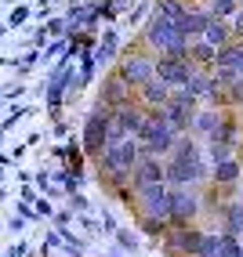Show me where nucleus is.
<instances>
[{"label":"nucleus","instance_id":"1","mask_svg":"<svg viewBox=\"0 0 243 257\" xmlns=\"http://www.w3.org/2000/svg\"><path fill=\"white\" fill-rule=\"evenodd\" d=\"M207 178H211V170H207V160H203L200 145L193 142V134H178L171 156L164 160V185L167 188H196Z\"/></svg>","mask_w":243,"mask_h":257},{"label":"nucleus","instance_id":"2","mask_svg":"<svg viewBox=\"0 0 243 257\" xmlns=\"http://www.w3.org/2000/svg\"><path fill=\"white\" fill-rule=\"evenodd\" d=\"M138 160H142V149H138L134 138H124L116 145H106L98 156V174H106L113 185H124L131 178V170L138 167Z\"/></svg>","mask_w":243,"mask_h":257},{"label":"nucleus","instance_id":"3","mask_svg":"<svg viewBox=\"0 0 243 257\" xmlns=\"http://www.w3.org/2000/svg\"><path fill=\"white\" fill-rule=\"evenodd\" d=\"M142 47H149L152 55H167V58H185V55H189V40L182 37V29L171 26L167 19H160L156 11H152L149 26H145Z\"/></svg>","mask_w":243,"mask_h":257},{"label":"nucleus","instance_id":"4","mask_svg":"<svg viewBox=\"0 0 243 257\" xmlns=\"http://www.w3.org/2000/svg\"><path fill=\"white\" fill-rule=\"evenodd\" d=\"M152 65H156V55H152L149 47L138 44V47L127 51V55H120V65H116L113 73L124 80L131 91H138V87H145V83L152 80Z\"/></svg>","mask_w":243,"mask_h":257},{"label":"nucleus","instance_id":"5","mask_svg":"<svg viewBox=\"0 0 243 257\" xmlns=\"http://www.w3.org/2000/svg\"><path fill=\"white\" fill-rule=\"evenodd\" d=\"M200 214H203V199L196 188H167V225L171 228L196 225Z\"/></svg>","mask_w":243,"mask_h":257},{"label":"nucleus","instance_id":"6","mask_svg":"<svg viewBox=\"0 0 243 257\" xmlns=\"http://www.w3.org/2000/svg\"><path fill=\"white\" fill-rule=\"evenodd\" d=\"M196 105H200V101H193L182 87H175V91H171V98H167V105L160 109V116L171 123V131H175V134H189L193 116H196Z\"/></svg>","mask_w":243,"mask_h":257},{"label":"nucleus","instance_id":"7","mask_svg":"<svg viewBox=\"0 0 243 257\" xmlns=\"http://www.w3.org/2000/svg\"><path fill=\"white\" fill-rule=\"evenodd\" d=\"M109 109H95L91 116H88V123H84V156H91V160H98L102 156V149L109 145Z\"/></svg>","mask_w":243,"mask_h":257},{"label":"nucleus","instance_id":"8","mask_svg":"<svg viewBox=\"0 0 243 257\" xmlns=\"http://www.w3.org/2000/svg\"><path fill=\"white\" fill-rule=\"evenodd\" d=\"M193 73H196V65L189 62V58H167V55H156L152 76L160 80V83H167L171 91H175V87H185Z\"/></svg>","mask_w":243,"mask_h":257},{"label":"nucleus","instance_id":"9","mask_svg":"<svg viewBox=\"0 0 243 257\" xmlns=\"http://www.w3.org/2000/svg\"><path fill=\"white\" fill-rule=\"evenodd\" d=\"M200 228L196 225H185V228H171L164 235V253L167 257H196L200 250Z\"/></svg>","mask_w":243,"mask_h":257},{"label":"nucleus","instance_id":"10","mask_svg":"<svg viewBox=\"0 0 243 257\" xmlns=\"http://www.w3.org/2000/svg\"><path fill=\"white\" fill-rule=\"evenodd\" d=\"M131 188L124 192V199H131V192H142V188L149 185H164V160H156V156H142L138 160V167L131 170Z\"/></svg>","mask_w":243,"mask_h":257},{"label":"nucleus","instance_id":"11","mask_svg":"<svg viewBox=\"0 0 243 257\" xmlns=\"http://www.w3.org/2000/svg\"><path fill=\"white\" fill-rule=\"evenodd\" d=\"M131 199L138 203V217L167 221V185H149L142 192H131Z\"/></svg>","mask_w":243,"mask_h":257},{"label":"nucleus","instance_id":"12","mask_svg":"<svg viewBox=\"0 0 243 257\" xmlns=\"http://www.w3.org/2000/svg\"><path fill=\"white\" fill-rule=\"evenodd\" d=\"M131 101H134V91H131L116 73H109L106 80H102V98H98V105H102V109H109V112H113V109L131 105Z\"/></svg>","mask_w":243,"mask_h":257},{"label":"nucleus","instance_id":"13","mask_svg":"<svg viewBox=\"0 0 243 257\" xmlns=\"http://www.w3.org/2000/svg\"><path fill=\"white\" fill-rule=\"evenodd\" d=\"M239 178H243V163H239L236 156L225 160V163H218V167H211V185L218 188V192H229V188H236Z\"/></svg>","mask_w":243,"mask_h":257},{"label":"nucleus","instance_id":"14","mask_svg":"<svg viewBox=\"0 0 243 257\" xmlns=\"http://www.w3.org/2000/svg\"><path fill=\"white\" fill-rule=\"evenodd\" d=\"M211 69H221V73H232V76H243V40H232L225 44L218 55H214V65Z\"/></svg>","mask_w":243,"mask_h":257},{"label":"nucleus","instance_id":"15","mask_svg":"<svg viewBox=\"0 0 243 257\" xmlns=\"http://www.w3.org/2000/svg\"><path fill=\"white\" fill-rule=\"evenodd\" d=\"M167 98H171V87H167V83H160L156 76L145 83V87H138V94H134V101H138L142 109H164Z\"/></svg>","mask_w":243,"mask_h":257},{"label":"nucleus","instance_id":"16","mask_svg":"<svg viewBox=\"0 0 243 257\" xmlns=\"http://www.w3.org/2000/svg\"><path fill=\"white\" fill-rule=\"evenodd\" d=\"M221 232L225 235H243V199H232V203H221Z\"/></svg>","mask_w":243,"mask_h":257},{"label":"nucleus","instance_id":"17","mask_svg":"<svg viewBox=\"0 0 243 257\" xmlns=\"http://www.w3.org/2000/svg\"><path fill=\"white\" fill-rule=\"evenodd\" d=\"M207 22H211V11H193V8H189V11H185V19L178 22V29H182V37H185V40H200V37H203V29H207Z\"/></svg>","mask_w":243,"mask_h":257},{"label":"nucleus","instance_id":"18","mask_svg":"<svg viewBox=\"0 0 243 257\" xmlns=\"http://www.w3.org/2000/svg\"><path fill=\"white\" fill-rule=\"evenodd\" d=\"M221 112H225V109H214V105H211V109H203V112H196V116H193V127H189V131L211 142V134H214L218 123H221Z\"/></svg>","mask_w":243,"mask_h":257},{"label":"nucleus","instance_id":"19","mask_svg":"<svg viewBox=\"0 0 243 257\" xmlns=\"http://www.w3.org/2000/svg\"><path fill=\"white\" fill-rule=\"evenodd\" d=\"M203 44H211L214 51H221L225 44H232V33H229V22H221V19H211L207 22V29H203V37H200Z\"/></svg>","mask_w":243,"mask_h":257},{"label":"nucleus","instance_id":"20","mask_svg":"<svg viewBox=\"0 0 243 257\" xmlns=\"http://www.w3.org/2000/svg\"><path fill=\"white\" fill-rule=\"evenodd\" d=\"M214 55H218V51L211 47V44H203V40H189V62H193L196 65V69H211V65H214Z\"/></svg>","mask_w":243,"mask_h":257},{"label":"nucleus","instance_id":"21","mask_svg":"<svg viewBox=\"0 0 243 257\" xmlns=\"http://www.w3.org/2000/svg\"><path fill=\"white\" fill-rule=\"evenodd\" d=\"M116 51H120V37H116L113 29H106V33H102V40H98V47H95V62L109 65L116 58Z\"/></svg>","mask_w":243,"mask_h":257},{"label":"nucleus","instance_id":"22","mask_svg":"<svg viewBox=\"0 0 243 257\" xmlns=\"http://www.w3.org/2000/svg\"><path fill=\"white\" fill-rule=\"evenodd\" d=\"M239 109L243 105V76H236L232 83H229V87H225L221 94H218V101H214V109Z\"/></svg>","mask_w":243,"mask_h":257},{"label":"nucleus","instance_id":"23","mask_svg":"<svg viewBox=\"0 0 243 257\" xmlns=\"http://www.w3.org/2000/svg\"><path fill=\"white\" fill-rule=\"evenodd\" d=\"M185 11H189V4H182V0H160V4H156V15L167 19L171 26H178L185 19Z\"/></svg>","mask_w":243,"mask_h":257},{"label":"nucleus","instance_id":"24","mask_svg":"<svg viewBox=\"0 0 243 257\" xmlns=\"http://www.w3.org/2000/svg\"><path fill=\"white\" fill-rule=\"evenodd\" d=\"M218 250H221V235H218V232H203L196 257H218Z\"/></svg>","mask_w":243,"mask_h":257},{"label":"nucleus","instance_id":"25","mask_svg":"<svg viewBox=\"0 0 243 257\" xmlns=\"http://www.w3.org/2000/svg\"><path fill=\"white\" fill-rule=\"evenodd\" d=\"M138 225H142V232L152 235V239H164V235L171 232V225H167V221H160V217H138Z\"/></svg>","mask_w":243,"mask_h":257},{"label":"nucleus","instance_id":"26","mask_svg":"<svg viewBox=\"0 0 243 257\" xmlns=\"http://www.w3.org/2000/svg\"><path fill=\"white\" fill-rule=\"evenodd\" d=\"M232 152H236V149L211 142V145H207V163H211V167H218V163H225V160H232Z\"/></svg>","mask_w":243,"mask_h":257},{"label":"nucleus","instance_id":"27","mask_svg":"<svg viewBox=\"0 0 243 257\" xmlns=\"http://www.w3.org/2000/svg\"><path fill=\"white\" fill-rule=\"evenodd\" d=\"M229 33H232V40H236V37H243V11H236V15H232V26H229Z\"/></svg>","mask_w":243,"mask_h":257},{"label":"nucleus","instance_id":"28","mask_svg":"<svg viewBox=\"0 0 243 257\" xmlns=\"http://www.w3.org/2000/svg\"><path fill=\"white\" fill-rule=\"evenodd\" d=\"M116 239H120V246H127V250H134V246H138V243H134V235H131V232H124V228L116 232Z\"/></svg>","mask_w":243,"mask_h":257},{"label":"nucleus","instance_id":"29","mask_svg":"<svg viewBox=\"0 0 243 257\" xmlns=\"http://www.w3.org/2000/svg\"><path fill=\"white\" fill-rule=\"evenodd\" d=\"M26 15H29L26 8H19V11H11V19H8V26H22V22H26Z\"/></svg>","mask_w":243,"mask_h":257},{"label":"nucleus","instance_id":"30","mask_svg":"<svg viewBox=\"0 0 243 257\" xmlns=\"http://www.w3.org/2000/svg\"><path fill=\"white\" fill-rule=\"evenodd\" d=\"M62 29H65V22H51L47 26V37H55V33H62Z\"/></svg>","mask_w":243,"mask_h":257},{"label":"nucleus","instance_id":"31","mask_svg":"<svg viewBox=\"0 0 243 257\" xmlns=\"http://www.w3.org/2000/svg\"><path fill=\"white\" fill-rule=\"evenodd\" d=\"M239 192H243V178H239Z\"/></svg>","mask_w":243,"mask_h":257},{"label":"nucleus","instance_id":"32","mask_svg":"<svg viewBox=\"0 0 243 257\" xmlns=\"http://www.w3.org/2000/svg\"><path fill=\"white\" fill-rule=\"evenodd\" d=\"M239 11H243V0H239Z\"/></svg>","mask_w":243,"mask_h":257}]
</instances>
